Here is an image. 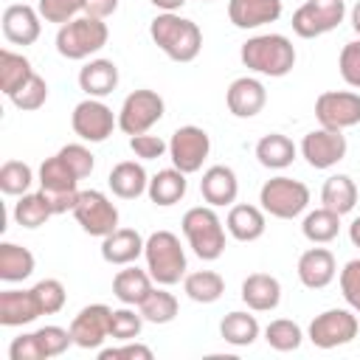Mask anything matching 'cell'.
Segmentation results:
<instances>
[{
  "instance_id": "6da1fadb",
  "label": "cell",
  "mask_w": 360,
  "mask_h": 360,
  "mask_svg": "<svg viewBox=\"0 0 360 360\" xmlns=\"http://www.w3.org/2000/svg\"><path fill=\"white\" fill-rule=\"evenodd\" d=\"M149 37L172 62H194L202 51L200 25L177 11H160L149 22Z\"/></svg>"
},
{
  "instance_id": "7a4b0ae2",
  "label": "cell",
  "mask_w": 360,
  "mask_h": 360,
  "mask_svg": "<svg viewBox=\"0 0 360 360\" xmlns=\"http://www.w3.org/2000/svg\"><path fill=\"white\" fill-rule=\"evenodd\" d=\"M239 59L248 70L270 79H281L295 68V45L284 34H256L239 48Z\"/></svg>"
},
{
  "instance_id": "3957f363",
  "label": "cell",
  "mask_w": 360,
  "mask_h": 360,
  "mask_svg": "<svg viewBox=\"0 0 360 360\" xmlns=\"http://www.w3.org/2000/svg\"><path fill=\"white\" fill-rule=\"evenodd\" d=\"M143 259H146V270H149L155 284L172 287L180 278H186L188 259H186V250L180 245V236L172 231L149 233L146 245H143Z\"/></svg>"
},
{
  "instance_id": "277c9868",
  "label": "cell",
  "mask_w": 360,
  "mask_h": 360,
  "mask_svg": "<svg viewBox=\"0 0 360 360\" xmlns=\"http://www.w3.org/2000/svg\"><path fill=\"white\" fill-rule=\"evenodd\" d=\"M183 236L197 259L217 262L225 253V225L217 217L214 205H194L180 219Z\"/></svg>"
},
{
  "instance_id": "5b68a950",
  "label": "cell",
  "mask_w": 360,
  "mask_h": 360,
  "mask_svg": "<svg viewBox=\"0 0 360 360\" xmlns=\"http://www.w3.org/2000/svg\"><path fill=\"white\" fill-rule=\"evenodd\" d=\"M110 39V28L104 20L90 17V14H79L76 20L59 25L56 31V51L65 59H90L93 53H98Z\"/></svg>"
},
{
  "instance_id": "8992f818",
  "label": "cell",
  "mask_w": 360,
  "mask_h": 360,
  "mask_svg": "<svg viewBox=\"0 0 360 360\" xmlns=\"http://www.w3.org/2000/svg\"><path fill=\"white\" fill-rule=\"evenodd\" d=\"M37 180H39V191L48 197L53 214H68V211L76 208V202H79V177L65 163V158L59 152L42 160Z\"/></svg>"
},
{
  "instance_id": "52a82bcc",
  "label": "cell",
  "mask_w": 360,
  "mask_h": 360,
  "mask_svg": "<svg viewBox=\"0 0 360 360\" xmlns=\"http://www.w3.org/2000/svg\"><path fill=\"white\" fill-rule=\"evenodd\" d=\"M259 202H262L264 214H270L276 219H295L309 205V188L301 180L278 174V177L264 180V186L259 188Z\"/></svg>"
},
{
  "instance_id": "ba28073f",
  "label": "cell",
  "mask_w": 360,
  "mask_h": 360,
  "mask_svg": "<svg viewBox=\"0 0 360 360\" xmlns=\"http://www.w3.org/2000/svg\"><path fill=\"white\" fill-rule=\"evenodd\" d=\"M357 329H360V321H357V312L349 307H332V309H323L321 315H315L309 321V329H307V338L312 346L318 349H338V346H346L357 338Z\"/></svg>"
},
{
  "instance_id": "9c48e42d",
  "label": "cell",
  "mask_w": 360,
  "mask_h": 360,
  "mask_svg": "<svg viewBox=\"0 0 360 360\" xmlns=\"http://www.w3.org/2000/svg\"><path fill=\"white\" fill-rule=\"evenodd\" d=\"M166 112V101L160 93L149 90V87H141V90H132L121 110H118V129L124 135H141V132H149Z\"/></svg>"
},
{
  "instance_id": "30bf717a",
  "label": "cell",
  "mask_w": 360,
  "mask_h": 360,
  "mask_svg": "<svg viewBox=\"0 0 360 360\" xmlns=\"http://www.w3.org/2000/svg\"><path fill=\"white\" fill-rule=\"evenodd\" d=\"M346 17L343 0H307L292 11V31L301 39H315L335 31Z\"/></svg>"
},
{
  "instance_id": "8fae6325",
  "label": "cell",
  "mask_w": 360,
  "mask_h": 360,
  "mask_svg": "<svg viewBox=\"0 0 360 360\" xmlns=\"http://www.w3.org/2000/svg\"><path fill=\"white\" fill-rule=\"evenodd\" d=\"M73 217H76V222L82 225L84 233L98 236V239H104L107 233H112L118 228V208L98 188L79 191V202L73 208Z\"/></svg>"
},
{
  "instance_id": "7c38bea8",
  "label": "cell",
  "mask_w": 360,
  "mask_h": 360,
  "mask_svg": "<svg viewBox=\"0 0 360 360\" xmlns=\"http://www.w3.org/2000/svg\"><path fill=\"white\" fill-rule=\"evenodd\" d=\"M211 152V138L202 127L197 124H186V127H177L169 138V160L174 169L186 172V174H194L202 169L205 158Z\"/></svg>"
},
{
  "instance_id": "4fadbf2b",
  "label": "cell",
  "mask_w": 360,
  "mask_h": 360,
  "mask_svg": "<svg viewBox=\"0 0 360 360\" xmlns=\"http://www.w3.org/2000/svg\"><path fill=\"white\" fill-rule=\"evenodd\" d=\"M70 127L84 143H101L112 135L118 127V115L101 101V98H84L70 112Z\"/></svg>"
},
{
  "instance_id": "5bb4252c",
  "label": "cell",
  "mask_w": 360,
  "mask_h": 360,
  "mask_svg": "<svg viewBox=\"0 0 360 360\" xmlns=\"http://www.w3.org/2000/svg\"><path fill=\"white\" fill-rule=\"evenodd\" d=\"M315 118L326 129H349L360 124V93L354 90H323L315 98Z\"/></svg>"
},
{
  "instance_id": "9a60e30c",
  "label": "cell",
  "mask_w": 360,
  "mask_h": 360,
  "mask_svg": "<svg viewBox=\"0 0 360 360\" xmlns=\"http://www.w3.org/2000/svg\"><path fill=\"white\" fill-rule=\"evenodd\" d=\"M301 158L312 166V169H332L338 166L346 152H349V143H346V135L340 129H326V127H318V129H309L304 138H301V146H298Z\"/></svg>"
},
{
  "instance_id": "2e32d148",
  "label": "cell",
  "mask_w": 360,
  "mask_h": 360,
  "mask_svg": "<svg viewBox=\"0 0 360 360\" xmlns=\"http://www.w3.org/2000/svg\"><path fill=\"white\" fill-rule=\"evenodd\" d=\"M110 318L112 309L107 304H87L82 307L70 321V338L79 349H101V343L110 338Z\"/></svg>"
},
{
  "instance_id": "e0dca14e",
  "label": "cell",
  "mask_w": 360,
  "mask_h": 360,
  "mask_svg": "<svg viewBox=\"0 0 360 360\" xmlns=\"http://www.w3.org/2000/svg\"><path fill=\"white\" fill-rule=\"evenodd\" d=\"M42 34V14L28 3H11L3 11V37L11 45H34Z\"/></svg>"
},
{
  "instance_id": "ac0fdd59",
  "label": "cell",
  "mask_w": 360,
  "mask_h": 360,
  "mask_svg": "<svg viewBox=\"0 0 360 360\" xmlns=\"http://www.w3.org/2000/svg\"><path fill=\"white\" fill-rule=\"evenodd\" d=\"M225 104L236 118H253L267 104V90L256 76H239L225 90Z\"/></svg>"
},
{
  "instance_id": "d6986e66",
  "label": "cell",
  "mask_w": 360,
  "mask_h": 360,
  "mask_svg": "<svg viewBox=\"0 0 360 360\" xmlns=\"http://www.w3.org/2000/svg\"><path fill=\"white\" fill-rule=\"evenodd\" d=\"M295 273H298V281L307 287V290H323L335 281L338 276V262H335V253L329 248H309L298 256V264H295Z\"/></svg>"
},
{
  "instance_id": "ffe728a7",
  "label": "cell",
  "mask_w": 360,
  "mask_h": 360,
  "mask_svg": "<svg viewBox=\"0 0 360 360\" xmlns=\"http://www.w3.org/2000/svg\"><path fill=\"white\" fill-rule=\"evenodd\" d=\"M200 194L208 205L214 208H222V205H233L236 197H239V180H236V172L231 166H208L202 172V180H200Z\"/></svg>"
},
{
  "instance_id": "44dd1931",
  "label": "cell",
  "mask_w": 360,
  "mask_h": 360,
  "mask_svg": "<svg viewBox=\"0 0 360 360\" xmlns=\"http://www.w3.org/2000/svg\"><path fill=\"white\" fill-rule=\"evenodd\" d=\"M281 8V0H228V20L242 31H253L276 22Z\"/></svg>"
},
{
  "instance_id": "7402d4cb",
  "label": "cell",
  "mask_w": 360,
  "mask_h": 360,
  "mask_svg": "<svg viewBox=\"0 0 360 360\" xmlns=\"http://www.w3.org/2000/svg\"><path fill=\"white\" fill-rule=\"evenodd\" d=\"M143 245H146V239L135 228H115L112 233H107L101 239V259L115 267L135 264L138 256H143Z\"/></svg>"
},
{
  "instance_id": "603a6c76",
  "label": "cell",
  "mask_w": 360,
  "mask_h": 360,
  "mask_svg": "<svg viewBox=\"0 0 360 360\" xmlns=\"http://www.w3.org/2000/svg\"><path fill=\"white\" fill-rule=\"evenodd\" d=\"M250 312H273L281 304V281L270 273H250L239 290Z\"/></svg>"
},
{
  "instance_id": "cb8c5ba5",
  "label": "cell",
  "mask_w": 360,
  "mask_h": 360,
  "mask_svg": "<svg viewBox=\"0 0 360 360\" xmlns=\"http://www.w3.org/2000/svg\"><path fill=\"white\" fill-rule=\"evenodd\" d=\"M225 231L236 242H256L267 231L264 208L262 205H248V202H233L228 217H225Z\"/></svg>"
},
{
  "instance_id": "d4e9b609",
  "label": "cell",
  "mask_w": 360,
  "mask_h": 360,
  "mask_svg": "<svg viewBox=\"0 0 360 360\" xmlns=\"http://www.w3.org/2000/svg\"><path fill=\"white\" fill-rule=\"evenodd\" d=\"M42 315L34 290H3L0 292V326H25Z\"/></svg>"
},
{
  "instance_id": "484cf974",
  "label": "cell",
  "mask_w": 360,
  "mask_h": 360,
  "mask_svg": "<svg viewBox=\"0 0 360 360\" xmlns=\"http://www.w3.org/2000/svg\"><path fill=\"white\" fill-rule=\"evenodd\" d=\"M107 186L118 200H138L141 194H146L149 188V174L141 163L135 160H121L110 169L107 174Z\"/></svg>"
},
{
  "instance_id": "4316f807",
  "label": "cell",
  "mask_w": 360,
  "mask_h": 360,
  "mask_svg": "<svg viewBox=\"0 0 360 360\" xmlns=\"http://www.w3.org/2000/svg\"><path fill=\"white\" fill-rule=\"evenodd\" d=\"M79 87L90 98H104L118 87V65L112 59H90L79 70Z\"/></svg>"
},
{
  "instance_id": "83f0119b",
  "label": "cell",
  "mask_w": 360,
  "mask_h": 360,
  "mask_svg": "<svg viewBox=\"0 0 360 360\" xmlns=\"http://www.w3.org/2000/svg\"><path fill=\"white\" fill-rule=\"evenodd\" d=\"M152 287H155V281H152L149 270H141L135 264H124V270H118L112 276V295L127 307H138L152 292Z\"/></svg>"
},
{
  "instance_id": "f1b7e54d",
  "label": "cell",
  "mask_w": 360,
  "mask_h": 360,
  "mask_svg": "<svg viewBox=\"0 0 360 360\" xmlns=\"http://www.w3.org/2000/svg\"><path fill=\"white\" fill-rule=\"evenodd\" d=\"M186 188H188V180H186V172L169 166V169H160L158 174L149 177V200L160 208H169L174 202H180L186 197Z\"/></svg>"
},
{
  "instance_id": "f546056e",
  "label": "cell",
  "mask_w": 360,
  "mask_h": 360,
  "mask_svg": "<svg viewBox=\"0 0 360 360\" xmlns=\"http://www.w3.org/2000/svg\"><path fill=\"white\" fill-rule=\"evenodd\" d=\"M357 197H360L357 183L349 174H329L323 180V188H321V205L323 208H329V211L343 217V214L354 211Z\"/></svg>"
},
{
  "instance_id": "4dcf8cb0",
  "label": "cell",
  "mask_w": 360,
  "mask_h": 360,
  "mask_svg": "<svg viewBox=\"0 0 360 360\" xmlns=\"http://www.w3.org/2000/svg\"><path fill=\"white\" fill-rule=\"evenodd\" d=\"M298 155V146L281 135V132H270V135H262L259 143H256V160L264 166V169H273V172H281L287 169Z\"/></svg>"
},
{
  "instance_id": "1f68e13d",
  "label": "cell",
  "mask_w": 360,
  "mask_h": 360,
  "mask_svg": "<svg viewBox=\"0 0 360 360\" xmlns=\"http://www.w3.org/2000/svg\"><path fill=\"white\" fill-rule=\"evenodd\" d=\"M37 267V259L28 248L17 242H0V281L17 284L25 281Z\"/></svg>"
},
{
  "instance_id": "d6a6232c",
  "label": "cell",
  "mask_w": 360,
  "mask_h": 360,
  "mask_svg": "<svg viewBox=\"0 0 360 360\" xmlns=\"http://www.w3.org/2000/svg\"><path fill=\"white\" fill-rule=\"evenodd\" d=\"M31 76H34V68H31L28 56H22L17 51H8V48L0 51V90H3L6 98L14 96Z\"/></svg>"
},
{
  "instance_id": "836d02e7",
  "label": "cell",
  "mask_w": 360,
  "mask_h": 360,
  "mask_svg": "<svg viewBox=\"0 0 360 360\" xmlns=\"http://www.w3.org/2000/svg\"><path fill=\"white\" fill-rule=\"evenodd\" d=\"M183 292L197 304H214L225 292V278L217 270H194V273H186Z\"/></svg>"
},
{
  "instance_id": "e575fe53",
  "label": "cell",
  "mask_w": 360,
  "mask_h": 360,
  "mask_svg": "<svg viewBox=\"0 0 360 360\" xmlns=\"http://www.w3.org/2000/svg\"><path fill=\"white\" fill-rule=\"evenodd\" d=\"M259 332H262V326H259L256 315L242 312V309H233L219 321V335L231 346H250L259 338Z\"/></svg>"
},
{
  "instance_id": "d590c367",
  "label": "cell",
  "mask_w": 360,
  "mask_h": 360,
  "mask_svg": "<svg viewBox=\"0 0 360 360\" xmlns=\"http://www.w3.org/2000/svg\"><path fill=\"white\" fill-rule=\"evenodd\" d=\"M11 214H14V222L20 228L34 231V228L45 225L53 217V208H51V202H48V197L42 191H28V194H22L14 202V211Z\"/></svg>"
},
{
  "instance_id": "8d00e7d4",
  "label": "cell",
  "mask_w": 360,
  "mask_h": 360,
  "mask_svg": "<svg viewBox=\"0 0 360 360\" xmlns=\"http://www.w3.org/2000/svg\"><path fill=\"white\" fill-rule=\"evenodd\" d=\"M138 309H141V315H143L146 323L163 326V323H172V321L177 318L180 304H177L174 292H169L163 284H158V287H152V292L138 304Z\"/></svg>"
},
{
  "instance_id": "74e56055",
  "label": "cell",
  "mask_w": 360,
  "mask_h": 360,
  "mask_svg": "<svg viewBox=\"0 0 360 360\" xmlns=\"http://www.w3.org/2000/svg\"><path fill=\"white\" fill-rule=\"evenodd\" d=\"M301 233L312 242V245H326L340 233V214L329 211V208H315L307 211L304 222H301Z\"/></svg>"
},
{
  "instance_id": "f35d334b",
  "label": "cell",
  "mask_w": 360,
  "mask_h": 360,
  "mask_svg": "<svg viewBox=\"0 0 360 360\" xmlns=\"http://www.w3.org/2000/svg\"><path fill=\"white\" fill-rule=\"evenodd\" d=\"M264 340L276 352H295L304 343V329L290 318H276L264 326Z\"/></svg>"
},
{
  "instance_id": "ab89813d",
  "label": "cell",
  "mask_w": 360,
  "mask_h": 360,
  "mask_svg": "<svg viewBox=\"0 0 360 360\" xmlns=\"http://www.w3.org/2000/svg\"><path fill=\"white\" fill-rule=\"evenodd\" d=\"M34 183V169L22 160H6L0 166V191L8 197H22L31 191Z\"/></svg>"
},
{
  "instance_id": "60d3db41",
  "label": "cell",
  "mask_w": 360,
  "mask_h": 360,
  "mask_svg": "<svg viewBox=\"0 0 360 360\" xmlns=\"http://www.w3.org/2000/svg\"><path fill=\"white\" fill-rule=\"evenodd\" d=\"M143 329V315L141 309L135 307H121V309H112V318H110V338H115L118 343L124 340H135Z\"/></svg>"
},
{
  "instance_id": "b9f144b4",
  "label": "cell",
  "mask_w": 360,
  "mask_h": 360,
  "mask_svg": "<svg viewBox=\"0 0 360 360\" xmlns=\"http://www.w3.org/2000/svg\"><path fill=\"white\" fill-rule=\"evenodd\" d=\"M8 101L17 107V110H22V112H34V110H39L45 101H48V82L39 76V73H34L14 96H8Z\"/></svg>"
},
{
  "instance_id": "7bdbcfd3",
  "label": "cell",
  "mask_w": 360,
  "mask_h": 360,
  "mask_svg": "<svg viewBox=\"0 0 360 360\" xmlns=\"http://www.w3.org/2000/svg\"><path fill=\"white\" fill-rule=\"evenodd\" d=\"M37 335V343L42 349V357L51 360V357H59L68 352V346H73V338H70V329L65 326H56V323H45L39 329H34Z\"/></svg>"
},
{
  "instance_id": "ee69618b",
  "label": "cell",
  "mask_w": 360,
  "mask_h": 360,
  "mask_svg": "<svg viewBox=\"0 0 360 360\" xmlns=\"http://www.w3.org/2000/svg\"><path fill=\"white\" fill-rule=\"evenodd\" d=\"M37 11L42 14L45 22L65 25L84 14V0H37Z\"/></svg>"
},
{
  "instance_id": "f6af8a7d",
  "label": "cell",
  "mask_w": 360,
  "mask_h": 360,
  "mask_svg": "<svg viewBox=\"0 0 360 360\" xmlns=\"http://www.w3.org/2000/svg\"><path fill=\"white\" fill-rule=\"evenodd\" d=\"M31 290H34V295H37V301H39L42 315H56V312L65 307V301H68L65 284H62L59 278H42V281H37Z\"/></svg>"
},
{
  "instance_id": "bcb514c9",
  "label": "cell",
  "mask_w": 360,
  "mask_h": 360,
  "mask_svg": "<svg viewBox=\"0 0 360 360\" xmlns=\"http://www.w3.org/2000/svg\"><path fill=\"white\" fill-rule=\"evenodd\" d=\"M338 70H340V79L352 90H360V39H352V42H346L340 48Z\"/></svg>"
},
{
  "instance_id": "7dc6e473",
  "label": "cell",
  "mask_w": 360,
  "mask_h": 360,
  "mask_svg": "<svg viewBox=\"0 0 360 360\" xmlns=\"http://www.w3.org/2000/svg\"><path fill=\"white\" fill-rule=\"evenodd\" d=\"M59 155H62V158H65V163L76 172V177H79V180L90 177V174H93V169H96V158H93V152H90L84 143H65V146L59 149Z\"/></svg>"
},
{
  "instance_id": "c3c4849f",
  "label": "cell",
  "mask_w": 360,
  "mask_h": 360,
  "mask_svg": "<svg viewBox=\"0 0 360 360\" xmlns=\"http://www.w3.org/2000/svg\"><path fill=\"white\" fill-rule=\"evenodd\" d=\"M340 292L360 318V259H352L340 270Z\"/></svg>"
},
{
  "instance_id": "681fc988",
  "label": "cell",
  "mask_w": 360,
  "mask_h": 360,
  "mask_svg": "<svg viewBox=\"0 0 360 360\" xmlns=\"http://www.w3.org/2000/svg\"><path fill=\"white\" fill-rule=\"evenodd\" d=\"M129 149L135 158L141 160H158L169 152V141H163L160 135H149V132H141V135H132L129 138Z\"/></svg>"
},
{
  "instance_id": "f907efd6",
  "label": "cell",
  "mask_w": 360,
  "mask_h": 360,
  "mask_svg": "<svg viewBox=\"0 0 360 360\" xmlns=\"http://www.w3.org/2000/svg\"><path fill=\"white\" fill-rule=\"evenodd\" d=\"M98 360H152V349L138 340H124L121 346L98 349Z\"/></svg>"
},
{
  "instance_id": "816d5d0a",
  "label": "cell",
  "mask_w": 360,
  "mask_h": 360,
  "mask_svg": "<svg viewBox=\"0 0 360 360\" xmlns=\"http://www.w3.org/2000/svg\"><path fill=\"white\" fill-rule=\"evenodd\" d=\"M8 357L11 360H45L34 332H22L20 338H14L8 346Z\"/></svg>"
},
{
  "instance_id": "f5cc1de1",
  "label": "cell",
  "mask_w": 360,
  "mask_h": 360,
  "mask_svg": "<svg viewBox=\"0 0 360 360\" xmlns=\"http://www.w3.org/2000/svg\"><path fill=\"white\" fill-rule=\"evenodd\" d=\"M115 11H118V0H84V14H90V17L107 20Z\"/></svg>"
},
{
  "instance_id": "db71d44e",
  "label": "cell",
  "mask_w": 360,
  "mask_h": 360,
  "mask_svg": "<svg viewBox=\"0 0 360 360\" xmlns=\"http://www.w3.org/2000/svg\"><path fill=\"white\" fill-rule=\"evenodd\" d=\"M149 3H152L158 11H180L188 0H149Z\"/></svg>"
},
{
  "instance_id": "11a10c76",
  "label": "cell",
  "mask_w": 360,
  "mask_h": 360,
  "mask_svg": "<svg viewBox=\"0 0 360 360\" xmlns=\"http://www.w3.org/2000/svg\"><path fill=\"white\" fill-rule=\"evenodd\" d=\"M349 20H352V28H354V34L360 37V0L352 6V11H349Z\"/></svg>"
},
{
  "instance_id": "9f6ffc18",
  "label": "cell",
  "mask_w": 360,
  "mask_h": 360,
  "mask_svg": "<svg viewBox=\"0 0 360 360\" xmlns=\"http://www.w3.org/2000/svg\"><path fill=\"white\" fill-rule=\"evenodd\" d=\"M349 239H352L354 248H360V217L352 219V225H349Z\"/></svg>"
},
{
  "instance_id": "6f0895ef",
  "label": "cell",
  "mask_w": 360,
  "mask_h": 360,
  "mask_svg": "<svg viewBox=\"0 0 360 360\" xmlns=\"http://www.w3.org/2000/svg\"><path fill=\"white\" fill-rule=\"evenodd\" d=\"M202 3H211V0H202Z\"/></svg>"
},
{
  "instance_id": "680465c9",
  "label": "cell",
  "mask_w": 360,
  "mask_h": 360,
  "mask_svg": "<svg viewBox=\"0 0 360 360\" xmlns=\"http://www.w3.org/2000/svg\"><path fill=\"white\" fill-rule=\"evenodd\" d=\"M22 3H25V0H22Z\"/></svg>"
}]
</instances>
